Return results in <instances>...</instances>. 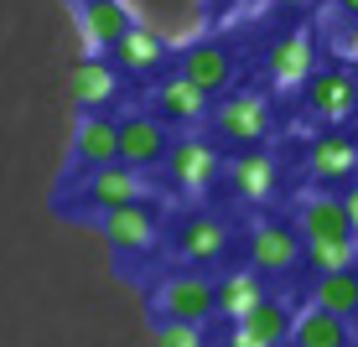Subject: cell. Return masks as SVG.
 I'll use <instances>...</instances> for the list:
<instances>
[{
  "label": "cell",
  "instance_id": "obj_1",
  "mask_svg": "<svg viewBox=\"0 0 358 347\" xmlns=\"http://www.w3.org/2000/svg\"><path fill=\"white\" fill-rule=\"evenodd\" d=\"M130 202H145V177H141V171H130V166H120V161L83 171L78 182H68L63 197H52V207L78 213V218H104V213L130 207Z\"/></svg>",
  "mask_w": 358,
  "mask_h": 347
},
{
  "label": "cell",
  "instance_id": "obj_2",
  "mask_svg": "<svg viewBox=\"0 0 358 347\" xmlns=\"http://www.w3.org/2000/svg\"><path fill=\"white\" fill-rule=\"evenodd\" d=\"M156 316L162 321H182V327H203L213 316V280L208 275H171L156 285Z\"/></svg>",
  "mask_w": 358,
  "mask_h": 347
},
{
  "label": "cell",
  "instance_id": "obj_3",
  "mask_svg": "<svg viewBox=\"0 0 358 347\" xmlns=\"http://www.w3.org/2000/svg\"><path fill=\"white\" fill-rule=\"evenodd\" d=\"M171 151V135L166 125L156 115H125L120 119V166H130V171H151V166H162Z\"/></svg>",
  "mask_w": 358,
  "mask_h": 347
},
{
  "label": "cell",
  "instance_id": "obj_4",
  "mask_svg": "<svg viewBox=\"0 0 358 347\" xmlns=\"http://www.w3.org/2000/svg\"><path fill=\"white\" fill-rule=\"evenodd\" d=\"M99 233L109 239V249L120 254H145L162 233V213L156 202H130V207H115V213L99 218Z\"/></svg>",
  "mask_w": 358,
  "mask_h": 347
},
{
  "label": "cell",
  "instance_id": "obj_5",
  "mask_svg": "<svg viewBox=\"0 0 358 347\" xmlns=\"http://www.w3.org/2000/svg\"><path fill=\"white\" fill-rule=\"evenodd\" d=\"M265 73H270L275 89H306V78L317 73V42H312V31L296 27L286 36H275L270 52H265Z\"/></svg>",
  "mask_w": 358,
  "mask_h": 347
},
{
  "label": "cell",
  "instance_id": "obj_6",
  "mask_svg": "<svg viewBox=\"0 0 358 347\" xmlns=\"http://www.w3.org/2000/svg\"><path fill=\"white\" fill-rule=\"evenodd\" d=\"M213 115V125L218 135H229V140H239V145H255V140H265L270 135V104H265V94H224V104H213L208 109Z\"/></svg>",
  "mask_w": 358,
  "mask_h": 347
},
{
  "label": "cell",
  "instance_id": "obj_7",
  "mask_svg": "<svg viewBox=\"0 0 358 347\" xmlns=\"http://www.w3.org/2000/svg\"><path fill=\"white\" fill-rule=\"evenodd\" d=\"M306 104L312 115H322L327 125H348L353 109H358V78L348 68H317L306 78Z\"/></svg>",
  "mask_w": 358,
  "mask_h": 347
},
{
  "label": "cell",
  "instance_id": "obj_8",
  "mask_svg": "<svg viewBox=\"0 0 358 347\" xmlns=\"http://www.w3.org/2000/svg\"><path fill=\"white\" fill-rule=\"evenodd\" d=\"M166 177H171V187H182V192H203V187H213V177L224 171V161H218V151L208 140H197V135H187V140H171V151H166Z\"/></svg>",
  "mask_w": 358,
  "mask_h": 347
},
{
  "label": "cell",
  "instance_id": "obj_9",
  "mask_svg": "<svg viewBox=\"0 0 358 347\" xmlns=\"http://www.w3.org/2000/svg\"><path fill=\"white\" fill-rule=\"evenodd\" d=\"M141 27L151 31L166 52L171 47L187 52V47L203 42V31L213 27V21H208V6H162V10H141Z\"/></svg>",
  "mask_w": 358,
  "mask_h": 347
},
{
  "label": "cell",
  "instance_id": "obj_10",
  "mask_svg": "<svg viewBox=\"0 0 358 347\" xmlns=\"http://www.w3.org/2000/svg\"><path fill=\"white\" fill-rule=\"evenodd\" d=\"M301 265V233L291 223H270L260 218L250 228V270H296Z\"/></svg>",
  "mask_w": 358,
  "mask_h": 347
},
{
  "label": "cell",
  "instance_id": "obj_11",
  "mask_svg": "<svg viewBox=\"0 0 358 347\" xmlns=\"http://www.w3.org/2000/svg\"><path fill=\"white\" fill-rule=\"evenodd\" d=\"M296 228L306 233V244H312V239H322V244H353L348 213H343L338 192H301V202H296Z\"/></svg>",
  "mask_w": 358,
  "mask_h": 347
},
{
  "label": "cell",
  "instance_id": "obj_12",
  "mask_svg": "<svg viewBox=\"0 0 358 347\" xmlns=\"http://www.w3.org/2000/svg\"><path fill=\"white\" fill-rule=\"evenodd\" d=\"M177 78L213 98V94H224L234 83V52H229V47H218V42H197V47L182 52V73H177Z\"/></svg>",
  "mask_w": 358,
  "mask_h": 347
},
{
  "label": "cell",
  "instance_id": "obj_13",
  "mask_svg": "<svg viewBox=\"0 0 358 347\" xmlns=\"http://www.w3.org/2000/svg\"><path fill=\"white\" fill-rule=\"evenodd\" d=\"M171 249H177L182 259H192V265H213V259L229 249V223L213 218V213H192V218L177 223Z\"/></svg>",
  "mask_w": 358,
  "mask_h": 347
},
{
  "label": "cell",
  "instance_id": "obj_14",
  "mask_svg": "<svg viewBox=\"0 0 358 347\" xmlns=\"http://www.w3.org/2000/svg\"><path fill=\"white\" fill-rule=\"evenodd\" d=\"M73 161H78L83 171L120 161V119H109V115H78V125H73Z\"/></svg>",
  "mask_w": 358,
  "mask_h": 347
},
{
  "label": "cell",
  "instance_id": "obj_15",
  "mask_svg": "<svg viewBox=\"0 0 358 347\" xmlns=\"http://www.w3.org/2000/svg\"><path fill=\"white\" fill-rule=\"evenodd\" d=\"M78 27H83L89 52H109V47L135 27V10L120 6V0H89V6H78Z\"/></svg>",
  "mask_w": 358,
  "mask_h": 347
},
{
  "label": "cell",
  "instance_id": "obj_16",
  "mask_svg": "<svg viewBox=\"0 0 358 347\" xmlns=\"http://www.w3.org/2000/svg\"><path fill=\"white\" fill-rule=\"evenodd\" d=\"M115 89H120L115 68L99 63V57H83V63H73V73H68V94H73V104H78L83 115H104V104L115 98Z\"/></svg>",
  "mask_w": 358,
  "mask_h": 347
},
{
  "label": "cell",
  "instance_id": "obj_17",
  "mask_svg": "<svg viewBox=\"0 0 358 347\" xmlns=\"http://www.w3.org/2000/svg\"><path fill=\"white\" fill-rule=\"evenodd\" d=\"M265 301V280L255 270H229L224 280H213V311H224L234 327Z\"/></svg>",
  "mask_w": 358,
  "mask_h": 347
},
{
  "label": "cell",
  "instance_id": "obj_18",
  "mask_svg": "<svg viewBox=\"0 0 358 347\" xmlns=\"http://www.w3.org/2000/svg\"><path fill=\"white\" fill-rule=\"evenodd\" d=\"M312 177L317 182H348L353 171H358V145L348 140L343 130H327V135H317L312 140Z\"/></svg>",
  "mask_w": 358,
  "mask_h": 347
},
{
  "label": "cell",
  "instance_id": "obj_19",
  "mask_svg": "<svg viewBox=\"0 0 358 347\" xmlns=\"http://www.w3.org/2000/svg\"><path fill=\"white\" fill-rule=\"evenodd\" d=\"M156 119L162 125H197V119H208V94H197L192 83H182V78H166L162 89H156Z\"/></svg>",
  "mask_w": 358,
  "mask_h": 347
},
{
  "label": "cell",
  "instance_id": "obj_20",
  "mask_svg": "<svg viewBox=\"0 0 358 347\" xmlns=\"http://www.w3.org/2000/svg\"><path fill=\"white\" fill-rule=\"evenodd\" d=\"M291 347H353V332H348V321H338V316H327V311H317V306H306V311H296L291 316Z\"/></svg>",
  "mask_w": 358,
  "mask_h": 347
},
{
  "label": "cell",
  "instance_id": "obj_21",
  "mask_svg": "<svg viewBox=\"0 0 358 347\" xmlns=\"http://www.w3.org/2000/svg\"><path fill=\"white\" fill-rule=\"evenodd\" d=\"M229 187L244 197V202H265L275 192V161L265 151H244L229 161Z\"/></svg>",
  "mask_w": 358,
  "mask_h": 347
},
{
  "label": "cell",
  "instance_id": "obj_22",
  "mask_svg": "<svg viewBox=\"0 0 358 347\" xmlns=\"http://www.w3.org/2000/svg\"><path fill=\"white\" fill-rule=\"evenodd\" d=\"M109 57H115V63L125 68V73H156V68L166 63V47L156 42V36L145 31L141 21H135V27H130L125 36H120L115 47H109ZM115 63H109V68H115Z\"/></svg>",
  "mask_w": 358,
  "mask_h": 347
},
{
  "label": "cell",
  "instance_id": "obj_23",
  "mask_svg": "<svg viewBox=\"0 0 358 347\" xmlns=\"http://www.w3.org/2000/svg\"><path fill=\"white\" fill-rule=\"evenodd\" d=\"M312 306L327 311V316H338V321L358 316V270H348V275H322L312 285Z\"/></svg>",
  "mask_w": 358,
  "mask_h": 347
},
{
  "label": "cell",
  "instance_id": "obj_24",
  "mask_svg": "<svg viewBox=\"0 0 358 347\" xmlns=\"http://www.w3.org/2000/svg\"><path fill=\"white\" fill-rule=\"evenodd\" d=\"M291 316H296V311H286V301H275V295H265V301L255 306V311L244 316L239 327L250 332V337H260L265 347H280V342L291 337Z\"/></svg>",
  "mask_w": 358,
  "mask_h": 347
},
{
  "label": "cell",
  "instance_id": "obj_25",
  "mask_svg": "<svg viewBox=\"0 0 358 347\" xmlns=\"http://www.w3.org/2000/svg\"><path fill=\"white\" fill-rule=\"evenodd\" d=\"M301 259H306V270H317V280H322V275H348L358 249H353V244H322V239L306 244L301 239Z\"/></svg>",
  "mask_w": 358,
  "mask_h": 347
},
{
  "label": "cell",
  "instance_id": "obj_26",
  "mask_svg": "<svg viewBox=\"0 0 358 347\" xmlns=\"http://www.w3.org/2000/svg\"><path fill=\"white\" fill-rule=\"evenodd\" d=\"M151 347H208L203 342V327H182V321H162L156 327Z\"/></svg>",
  "mask_w": 358,
  "mask_h": 347
},
{
  "label": "cell",
  "instance_id": "obj_27",
  "mask_svg": "<svg viewBox=\"0 0 358 347\" xmlns=\"http://www.w3.org/2000/svg\"><path fill=\"white\" fill-rule=\"evenodd\" d=\"M327 42H332V57H338V63H358V21H332Z\"/></svg>",
  "mask_w": 358,
  "mask_h": 347
},
{
  "label": "cell",
  "instance_id": "obj_28",
  "mask_svg": "<svg viewBox=\"0 0 358 347\" xmlns=\"http://www.w3.org/2000/svg\"><path fill=\"white\" fill-rule=\"evenodd\" d=\"M338 202H343V213H348V233L358 239V182H348V192H343Z\"/></svg>",
  "mask_w": 358,
  "mask_h": 347
},
{
  "label": "cell",
  "instance_id": "obj_29",
  "mask_svg": "<svg viewBox=\"0 0 358 347\" xmlns=\"http://www.w3.org/2000/svg\"><path fill=\"white\" fill-rule=\"evenodd\" d=\"M224 347H265V342H260V337H250V332H244V327H234Z\"/></svg>",
  "mask_w": 358,
  "mask_h": 347
},
{
  "label": "cell",
  "instance_id": "obj_30",
  "mask_svg": "<svg viewBox=\"0 0 358 347\" xmlns=\"http://www.w3.org/2000/svg\"><path fill=\"white\" fill-rule=\"evenodd\" d=\"M348 10H353V16H358V6H348Z\"/></svg>",
  "mask_w": 358,
  "mask_h": 347
}]
</instances>
